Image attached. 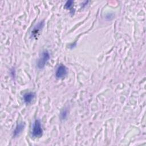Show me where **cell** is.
Returning <instances> with one entry per match:
<instances>
[{
  "instance_id": "7a4b0ae2",
  "label": "cell",
  "mask_w": 146,
  "mask_h": 146,
  "mask_svg": "<svg viewBox=\"0 0 146 146\" xmlns=\"http://www.w3.org/2000/svg\"><path fill=\"white\" fill-rule=\"evenodd\" d=\"M50 58V55L47 50H44L42 52L41 55L37 62V67L39 69H42L44 67L45 65L49 60Z\"/></svg>"
},
{
  "instance_id": "5b68a950",
  "label": "cell",
  "mask_w": 146,
  "mask_h": 146,
  "mask_svg": "<svg viewBox=\"0 0 146 146\" xmlns=\"http://www.w3.org/2000/svg\"><path fill=\"white\" fill-rule=\"evenodd\" d=\"M23 100L25 103L27 104H30L34 98L35 97V94L34 92H27L23 95Z\"/></svg>"
},
{
  "instance_id": "8992f818",
  "label": "cell",
  "mask_w": 146,
  "mask_h": 146,
  "mask_svg": "<svg viewBox=\"0 0 146 146\" xmlns=\"http://www.w3.org/2000/svg\"><path fill=\"white\" fill-rule=\"evenodd\" d=\"M25 124L24 123H18L15 129H14V136L15 137H17L22 132V131L25 128Z\"/></svg>"
},
{
  "instance_id": "52a82bcc",
  "label": "cell",
  "mask_w": 146,
  "mask_h": 146,
  "mask_svg": "<svg viewBox=\"0 0 146 146\" xmlns=\"http://www.w3.org/2000/svg\"><path fill=\"white\" fill-rule=\"evenodd\" d=\"M74 3V2L72 1H68L66 2V3H65L64 5V7L66 8L67 9H70L71 10V9L72 7V5Z\"/></svg>"
},
{
  "instance_id": "3957f363",
  "label": "cell",
  "mask_w": 146,
  "mask_h": 146,
  "mask_svg": "<svg viewBox=\"0 0 146 146\" xmlns=\"http://www.w3.org/2000/svg\"><path fill=\"white\" fill-rule=\"evenodd\" d=\"M67 74V68L63 64L59 65L55 71V76L58 79H60L65 77Z\"/></svg>"
},
{
  "instance_id": "ba28073f",
  "label": "cell",
  "mask_w": 146,
  "mask_h": 146,
  "mask_svg": "<svg viewBox=\"0 0 146 146\" xmlns=\"http://www.w3.org/2000/svg\"><path fill=\"white\" fill-rule=\"evenodd\" d=\"M67 111L66 110H64L63 111H62V112L60 113V116L62 119H64L65 118H66L67 116Z\"/></svg>"
},
{
  "instance_id": "277c9868",
  "label": "cell",
  "mask_w": 146,
  "mask_h": 146,
  "mask_svg": "<svg viewBox=\"0 0 146 146\" xmlns=\"http://www.w3.org/2000/svg\"><path fill=\"white\" fill-rule=\"evenodd\" d=\"M44 25V21H40L37 23V25H35V26L34 27L33 31H31V34L33 36H36L38 33L42 29Z\"/></svg>"
},
{
  "instance_id": "6da1fadb",
  "label": "cell",
  "mask_w": 146,
  "mask_h": 146,
  "mask_svg": "<svg viewBox=\"0 0 146 146\" xmlns=\"http://www.w3.org/2000/svg\"><path fill=\"white\" fill-rule=\"evenodd\" d=\"M31 133L34 137H40L42 136L43 129L41 123L39 119L35 120L34 122Z\"/></svg>"
}]
</instances>
